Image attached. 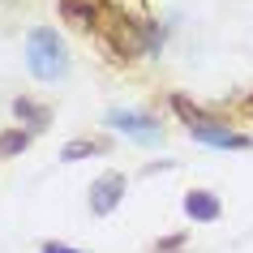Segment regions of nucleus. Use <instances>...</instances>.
<instances>
[{
    "label": "nucleus",
    "instance_id": "obj_9",
    "mask_svg": "<svg viewBox=\"0 0 253 253\" xmlns=\"http://www.w3.org/2000/svg\"><path fill=\"white\" fill-rule=\"evenodd\" d=\"M99 150V142H86V137H78V142H69L65 150H60V159L65 163H78V159H86V155H94Z\"/></svg>",
    "mask_w": 253,
    "mask_h": 253
},
{
    "label": "nucleus",
    "instance_id": "obj_4",
    "mask_svg": "<svg viewBox=\"0 0 253 253\" xmlns=\"http://www.w3.org/2000/svg\"><path fill=\"white\" fill-rule=\"evenodd\" d=\"M189 133L198 137V142H206V146H219V150H245V146H253L245 133H232V129H223V125H219V120L198 125V129H189Z\"/></svg>",
    "mask_w": 253,
    "mask_h": 253
},
{
    "label": "nucleus",
    "instance_id": "obj_10",
    "mask_svg": "<svg viewBox=\"0 0 253 253\" xmlns=\"http://www.w3.org/2000/svg\"><path fill=\"white\" fill-rule=\"evenodd\" d=\"M43 253H82V249H73V245H60V240H47V245H43Z\"/></svg>",
    "mask_w": 253,
    "mask_h": 253
},
{
    "label": "nucleus",
    "instance_id": "obj_8",
    "mask_svg": "<svg viewBox=\"0 0 253 253\" xmlns=\"http://www.w3.org/2000/svg\"><path fill=\"white\" fill-rule=\"evenodd\" d=\"M26 146H30V133H22V129H4L0 133V155H22Z\"/></svg>",
    "mask_w": 253,
    "mask_h": 253
},
{
    "label": "nucleus",
    "instance_id": "obj_11",
    "mask_svg": "<svg viewBox=\"0 0 253 253\" xmlns=\"http://www.w3.org/2000/svg\"><path fill=\"white\" fill-rule=\"evenodd\" d=\"M240 116H249V120H253V90L240 99Z\"/></svg>",
    "mask_w": 253,
    "mask_h": 253
},
{
    "label": "nucleus",
    "instance_id": "obj_5",
    "mask_svg": "<svg viewBox=\"0 0 253 253\" xmlns=\"http://www.w3.org/2000/svg\"><path fill=\"white\" fill-rule=\"evenodd\" d=\"M56 4H60L65 22H73V26H99V13L107 9L103 0H56Z\"/></svg>",
    "mask_w": 253,
    "mask_h": 253
},
{
    "label": "nucleus",
    "instance_id": "obj_1",
    "mask_svg": "<svg viewBox=\"0 0 253 253\" xmlns=\"http://www.w3.org/2000/svg\"><path fill=\"white\" fill-rule=\"evenodd\" d=\"M26 65H30V73H35L39 82H56V78H65V73H69V52H65V43H60V35H56L52 26L30 30V39H26Z\"/></svg>",
    "mask_w": 253,
    "mask_h": 253
},
{
    "label": "nucleus",
    "instance_id": "obj_6",
    "mask_svg": "<svg viewBox=\"0 0 253 253\" xmlns=\"http://www.w3.org/2000/svg\"><path fill=\"white\" fill-rule=\"evenodd\" d=\"M219 211H223L219 198L206 193V189H193V193L185 198V214L193 219V223H211V219H219Z\"/></svg>",
    "mask_w": 253,
    "mask_h": 253
},
{
    "label": "nucleus",
    "instance_id": "obj_7",
    "mask_svg": "<svg viewBox=\"0 0 253 253\" xmlns=\"http://www.w3.org/2000/svg\"><path fill=\"white\" fill-rule=\"evenodd\" d=\"M13 112H17L22 120H30V129H43V125H47V116H52L47 107L30 103V99H13Z\"/></svg>",
    "mask_w": 253,
    "mask_h": 253
},
{
    "label": "nucleus",
    "instance_id": "obj_3",
    "mask_svg": "<svg viewBox=\"0 0 253 253\" xmlns=\"http://www.w3.org/2000/svg\"><path fill=\"white\" fill-rule=\"evenodd\" d=\"M120 198H125V176L120 172H107V176H99L90 185V211L94 214H112Z\"/></svg>",
    "mask_w": 253,
    "mask_h": 253
},
{
    "label": "nucleus",
    "instance_id": "obj_2",
    "mask_svg": "<svg viewBox=\"0 0 253 253\" xmlns=\"http://www.w3.org/2000/svg\"><path fill=\"white\" fill-rule=\"evenodd\" d=\"M107 125L116 129V133H125V137H133V142H159V120L155 116H146V112H125V107H112L107 112Z\"/></svg>",
    "mask_w": 253,
    "mask_h": 253
}]
</instances>
